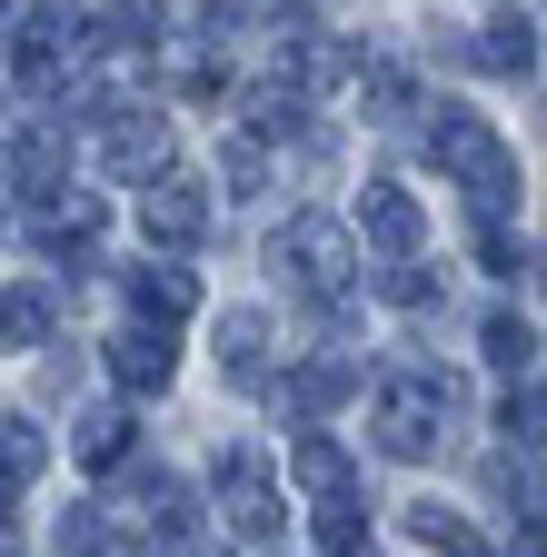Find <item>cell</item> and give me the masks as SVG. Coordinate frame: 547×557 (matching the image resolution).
Listing matches in <instances>:
<instances>
[{"instance_id":"5","label":"cell","mask_w":547,"mask_h":557,"mask_svg":"<svg viewBox=\"0 0 547 557\" xmlns=\"http://www.w3.org/2000/svg\"><path fill=\"white\" fill-rule=\"evenodd\" d=\"M140 230H150L160 249H199V239H210V189H199L189 170H160V180L140 189Z\"/></svg>"},{"instance_id":"1","label":"cell","mask_w":547,"mask_h":557,"mask_svg":"<svg viewBox=\"0 0 547 557\" xmlns=\"http://www.w3.org/2000/svg\"><path fill=\"white\" fill-rule=\"evenodd\" d=\"M428 150L448 160V180L468 189V209H477V220H498V209L518 199V150H508V139L477 120V110H448V120L428 129Z\"/></svg>"},{"instance_id":"13","label":"cell","mask_w":547,"mask_h":557,"mask_svg":"<svg viewBox=\"0 0 547 557\" xmlns=\"http://www.w3.org/2000/svg\"><path fill=\"white\" fill-rule=\"evenodd\" d=\"M60 170H71V139H60V129H40V120H30V129L11 139V180H21L30 199H50V189H60Z\"/></svg>"},{"instance_id":"16","label":"cell","mask_w":547,"mask_h":557,"mask_svg":"<svg viewBox=\"0 0 547 557\" xmlns=\"http://www.w3.org/2000/svg\"><path fill=\"white\" fill-rule=\"evenodd\" d=\"M160 30H170L160 0H100V30H90V40H100V50H150Z\"/></svg>"},{"instance_id":"12","label":"cell","mask_w":547,"mask_h":557,"mask_svg":"<svg viewBox=\"0 0 547 557\" xmlns=\"http://www.w3.org/2000/svg\"><path fill=\"white\" fill-rule=\"evenodd\" d=\"M220 369H229V388H259L269 379V319L259 309H229L220 319Z\"/></svg>"},{"instance_id":"3","label":"cell","mask_w":547,"mask_h":557,"mask_svg":"<svg viewBox=\"0 0 547 557\" xmlns=\"http://www.w3.org/2000/svg\"><path fill=\"white\" fill-rule=\"evenodd\" d=\"M269 269H279L299 299H338V289L359 278V249H349V230H338V220L299 209V220H289L279 239H269Z\"/></svg>"},{"instance_id":"6","label":"cell","mask_w":547,"mask_h":557,"mask_svg":"<svg viewBox=\"0 0 547 557\" xmlns=\"http://www.w3.org/2000/svg\"><path fill=\"white\" fill-rule=\"evenodd\" d=\"M359 230H369V249H378V259H419V239H428V209L408 199L398 180H369V199H359Z\"/></svg>"},{"instance_id":"4","label":"cell","mask_w":547,"mask_h":557,"mask_svg":"<svg viewBox=\"0 0 547 557\" xmlns=\"http://www.w3.org/2000/svg\"><path fill=\"white\" fill-rule=\"evenodd\" d=\"M220 528L239 547H269V537H279V487H269V458L259 448H229L220 458Z\"/></svg>"},{"instance_id":"23","label":"cell","mask_w":547,"mask_h":557,"mask_svg":"<svg viewBox=\"0 0 547 557\" xmlns=\"http://www.w3.org/2000/svg\"><path fill=\"white\" fill-rule=\"evenodd\" d=\"M220 170H229V199H259V180H269V150L239 129V139H220Z\"/></svg>"},{"instance_id":"26","label":"cell","mask_w":547,"mask_h":557,"mask_svg":"<svg viewBox=\"0 0 547 557\" xmlns=\"http://www.w3.org/2000/svg\"><path fill=\"white\" fill-rule=\"evenodd\" d=\"M498 429H508V438H518V448H537V438H547V388H537V398H527V388H518V398H508V408H498Z\"/></svg>"},{"instance_id":"25","label":"cell","mask_w":547,"mask_h":557,"mask_svg":"<svg viewBox=\"0 0 547 557\" xmlns=\"http://www.w3.org/2000/svg\"><path fill=\"white\" fill-rule=\"evenodd\" d=\"M60 557H110V518L100 508H71V518H60Z\"/></svg>"},{"instance_id":"9","label":"cell","mask_w":547,"mask_h":557,"mask_svg":"<svg viewBox=\"0 0 547 557\" xmlns=\"http://www.w3.org/2000/svg\"><path fill=\"white\" fill-rule=\"evenodd\" d=\"M170 369H179L170 329L140 319V329H120V338H110V379H120V388H170Z\"/></svg>"},{"instance_id":"24","label":"cell","mask_w":547,"mask_h":557,"mask_svg":"<svg viewBox=\"0 0 547 557\" xmlns=\"http://www.w3.org/2000/svg\"><path fill=\"white\" fill-rule=\"evenodd\" d=\"M319 547H328V557H359V547H369V518H359L349 498H328V508H319Z\"/></svg>"},{"instance_id":"8","label":"cell","mask_w":547,"mask_h":557,"mask_svg":"<svg viewBox=\"0 0 547 557\" xmlns=\"http://www.w3.org/2000/svg\"><path fill=\"white\" fill-rule=\"evenodd\" d=\"M100 160L129 180V170H140V180H160V160H170V120L160 110H140V120H100Z\"/></svg>"},{"instance_id":"18","label":"cell","mask_w":547,"mask_h":557,"mask_svg":"<svg viewBox=\"0 0 547 557\" xmlns=\"http://www.w3.org/2000/svg\"><path fill=\"white\" fill-rule=\"evenodd\" d=\"M408 537H419V547H438V557H488V547L468 537V518H458V508H438V498H419V508H408Z\"/></svg>"},{"instance_id":"11","label":"cell","mask_w":547,"mask_h":557,"mask_svg":"<svg viewBox=\"0 0 547 557\" xmlns=\"http://www.w3.org/2000/svg\"><path fill=\"white\" fill-rule=\"evenodd\" d=\"M289 478L319 487V508H328V498H349V478H359V468H349V448H338V438L299 429V438H289Z\"/></svg>"},{"instance_id":"2","label":"cell","mask_w":547,"mask_h":557,"mask_svg":"<svg viewBox=\"0 0 547 557\" xmlns=\"http://www.w3.org/2000/svg\"><path fill=\"white\" fill-rule=\"evenodd\" d=\"M458 408H468V388L448 369H388V388H378V448L388 458H428Z\"/></svg>"},{"instance_id":"29","label":"cell","mask_w":547,"mask_h":557,"mask_svg":"<svg viewBox=\"0 0 547 557\" xmlns=\"http://www.w3.org/2000/svg\"><path fill=\"white\" fill-rule=\"evenodd\" d=\"M11 11H21V0H0V21H11Z\"/></svg>"},{"instance_id":"27","label":"cell","mask_w":547,"mask_h":557,"mask_svg":"<svg viewBox=\"0 0 547 557\" xmlns=\"http://www.w3.org/2000/svg\"><path fill=\"white\" fill-rule=\"evenodd\" d=\"M378 289H388L398 309H428V278H419V269H408V259H388V269H378Z\"/></svg>"},{"instance_id":"15","label":"cell","mask_w":547,"mask_h":557,"mask_svg":"<svg viewBox=\"0 0 547 557\" xmlns=\"http://www.w3.org/2000/svg\"><path fill=\"white\" fill-rule=\"evenodd\" d=\"M468 60H477V70H508V81H518V70L537 60V30H527L518 11H498V21H477V40H468Z\"/></svg>"},{"instance_id":"30","label":"cell","mask_w":547,"mask_h":557,"mask_svg":"<svg viewBox=\"0 0 547 557\" xmlns=\"http://www.w3.org/2000/svg\"><path fill=\"white\" fill-rule=\"evenodd\" d=\"M0 557H21V547H11V537H0Z\"/></svg>"},{"instance_id":"19","label":"cell","mask_w":547,"mask_h":557,"mask_svg":"<svg viewBox=\"0 0 547 557\" xmlns=\"http://www.w3.org/2000/svg\"><path fill=\"white\" fill-rule=\"evenodd\" d=\"M40 458H50V438H40V429H21V418H0V498H11V487H30V478H40Z\"/></svg>"},{"instance_id":"21","label":"cell","mask_w":547,"mask_h":557,"mask_svg":"<svg viewBox=\"0 0 547 557\" xmlns=\"http://www.w3.org/2000/svg\"><path fill=\"white\" fill-rule=\"evenodd\" d=\"M408 110H419V81H408V70H369V120L408 129Z\"/></svg>"},{"instance_id":"17","label":"cell","mask_w":547,"mask_h":557,"mask_svg":"<svg viewBox=\"0 0 547 557\" xmlns=\"http://www.w3.org/2000/svg\"><path fill=\"white\" fill-rule=\"evenodd\" d=\"M349 388H359V369H349V359H299V369H289V408H299V418L338 408Z\"/></svg>"},{"instance_id":"7","label":"cell","mask_w":547,"mask_h":557,"mask_svg":"<svg viewBox=\"0 0 547 557\" xmlns=\"http://www.w3.org/2000/svg\"><path fill=\"white\" fill-rule=\"evenodd\" d=\"M100 220H110V209H100L90 189H50V199H40V220H30V239H40L50 259H80V249L100 239Z\"/></svg>"},{"instance_id":"20","label":"cell","mask_w":547,"mask_h":557,"mask_svg":"<svg viewBox=\"0 0 547 557\" xmlns=\"http://www.w3.org/2000/svg\"><path fill=\"white\" fill-rule=\"evenodd\" d=\"M40 329H50V289L30 278V289L0 299V348H40Z\"/></svg>"},{"instance_id":"14","label":"cell","mask_w":547,"mask_h":557,"mask_svg":"<svg viewBox=\"0 0 547 557\" xmlns=\"http://www.w3.org/2000/svg\"><path fill=\"white\" fill-rule=\"evenodd\" d=\"M129 438H140V429H129V408H80V418H71L80 468H120V458H129Z\"/></svg>"},{"instance_id":"22","label":"cell","mask_w":547,"mask_h":557,"mask_svg":"<svg viewBox=\"0 0 547 557\" xmlns=\"http://www.w3.org/2000/svg\"><path fill=\"white\" fill-rule=\"evenodd\" d=\"M477 338H488V359H498V369H527V359H537V329H527L518 309H498V319L477 329Z\"/></svg>"},{"instance_id":"10","label":"cell","mask_w":547,"mask_h":557,"mask_svg":"<svg viewBox=\"0 0 547 557\" xmlns=\"http://www.w3.org/2000/svg\"><path fill=\"white\" fill-rule=\"evenodd\" d=\"M129 309H140L150 329H170V319H189V309H199V278H189V269H170V259H160V269H129Z\"/></svg>"},{"instance_id":"28","label":"cell","mask_w":547,"mask_h":557,"mask_svg":"<svg viewBox=\"0 0 547 557\" xmlns=\"http://www.w3.org/2000/svg\"><path fill=\"white\" fill-rule=\"evenodd\" d=\"M527 278H537V289H547V249H527Z\"/></svg>"}]
</instances>
